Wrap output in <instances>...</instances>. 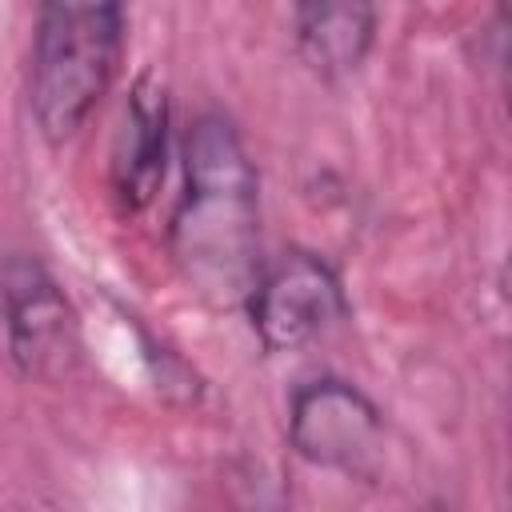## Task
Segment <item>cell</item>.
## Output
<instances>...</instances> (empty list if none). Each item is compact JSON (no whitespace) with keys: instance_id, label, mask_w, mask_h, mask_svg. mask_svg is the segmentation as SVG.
<instances>
[{"instance_id":"cell-1","label":"cell","mask_w":512,"mask_h":512,"mask_svg":"<svg viewBox=\"0 0 512 512\" xmlns=\"http://www.w3.org/2000/svg\"><path fill=\"white\" fill-rule=\"evenodd\" d=\"M180 196L168 252L184 284L212 308H240L260 264V172L220 108H200L180 144Z\"/></svg>"},{"instance_id":"cell-2","label":"cell","mask_w":512,"mask_h":512,"mask_svg":"<svg viewBox=\"0 0 512 512\" xmlns=\"http://www.w3.org/2000/svg\"><path fill=\"white\" fill-rule=\"evenodd\" d=\"M128 0H36L24 96L48 148L72 144L120 80Z\"/></svg>"},{"instance_id":"cell-3","label":"cell","mask_w":512,"mask_h":512,"mask_svg":"<svg viewBox=\"0 0 512 512\" xmlns=\"http://www.w3.org/2000/svg\"><path fill=\"white\" fill-rule=\"evenodd\" d=\"M288 448L320 472L384 484L392 464V424L360 384L320 372L300 380L288 396Z\"/></svg>"},{"instance_id":"cell-4","label":"cell","mask_w":512,"mask_h":512,"mask_svg":"<svg viewBox=\"0 0 512 512\" xmlns=\"http://www.w3.org/2000/svg\"><path fill=\"white\" fill-rule=\"evenodd\" d=\"M0 344L36 384H64L84 364V332L60 276L36 252L0 256Z\"/></svg>"},{"instance_id":"cell-5","label":"cell","mask_w":512,"mask_h":512,"mask_svg":"<svg viewBox=\"0 0 512 512\" xmlns=\"http://www.w3.org/2000/svg\"><path fill=\"white\" fill-rule=\"evenodd\" d=\"M240 308L256 344L268 356H288L340 328L352 312V300L340 272L320 252L288 244L284 252L264 256Z\"/></svg>"},{"instance_id":"cell-6","label":"cell","mask_w":512,"mask_h":512,"mask_svg":"<svg viewBox=\"0 0 512 512\" xmlns=\"http://www.w3.org/2000/svg\"><path fill=\"white\" fill-rule=\"evenodd\" d=\"M168 172V92L140 76L128 88L108 152V184L120 212H144Z\"/></svg>"},{"instance_id":"cell-7","label":"cell","mask_w":512,"mask_h":512,"mask_svg":"<svg viewBox=\"0 0 512 512\" xmlns=\"http://www.w3.org/2000/svg\"><path fill=\"white\" fill-rule=\"evenodd\" d=\"M296 52L324 84L352 80L380 36V0H288Z\"/></svg>"}]
</instances>
